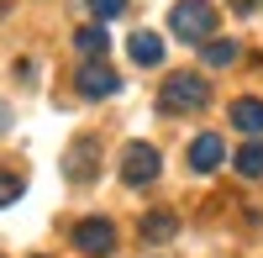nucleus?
Here are the masks:
<instances>
[{
  "instance_id": "4",
  "label": "nucleus",
  "mask_w": 263,
  "mask_h": 258,
  "mask_svg": "<svg viewBox=\"0 0 263 258\" xmlns=\"http://www.w3.org/2000/svg\"><path fill=\"white\" fill-rule=\"evenodd\" d=\"M74 248L90 253V258H111V253H116V227L105 222V216L79 222V227H74Z\"/></svg>"
},
{
  "instance_id": "2",
  "label": "nucleus",
  "mask_w": 263,
  "mask_h": 258,
  "mask_svg": "<svg viewBox=\"0 0 263 258\" xmlns=\"http://www.w3.org/2000/svg\"><path fill=\"white\" fill-rule=\"evenodd\" d=\"M211 100V84H205V74H168V84H163V95H158V105L163 111H200V105Z\"/></svg>"
},
{
  "instance_id": "6",
  "label": "nucleus",
  "mask_w": 263,
  "mask_h": 258,
  "mask_svg": "<svg viewBox=\"0 0 263 258\" xmlns=\"http://www.w3.org/2000/svg\"><path fill=\"white\" fill-rule=\"evenodd\" d=\"M221 158H227V142L216 137V132H200V137L190 142V169H195V174H211Z\"/></svg>"
},
{
  "instance_id": "14",
  "label": "nucleus",
  "mask_w": 263,
  "mask_h": 258,
  "mask_svg": "<svg viewBox=\"0 0 263 258\" xmlns=\"http://www.w3.org/2000/svg\"><path fill=\"white\" fill-rule=\"evenodd\" d=\"M90 11H95V21H116L126 11V0H90Z\"/></svg>"
},
{
  "instance_id": "9",
  "label": "nucleus",
  "mask_w": 263,
  "mask_h": 258,
  "mask_svg": "<svg viewBox=\"0 0 263 258\" xmlns=\"http://www.w3.org/2000/svg\"><path fill=\"white\" fill-rule=\"evenodd\" d=\"M174 232H179V216H168V211H153V216H142V237H147V243H168Z\"/></svg>"
},
{
  "instance_id": "13",
  "label": "nucleus",
  "mask_w": 263,
  "mask_h": 258,
  "mask_svg": "<svg viewBox=\"0 0 263 258\" xmlns=\"http://www.w3.org/2000/svg\"><path fill=\"white\" fill-rule=\"evenodd\" d=\"M90 163H95V142H79L74 153H69V179H90L95 174Z\"/></svg>"
},
{
  "instance_id": "11",
  "label": "nucleus",
  "mask_w": 263,
  "mask_h": 258,
  "mask_svg": "<svg viewBox=\"0 0 263 258\" xmlns=\"http://www.w3.org/2000/svg\"><path fill=\"white\" fill-rule=\"evenodd\" d=\"M237 53H242V48H237L232 37H227V42H211V37L200 42V58L211 63V69H227V63H237Z\"/></svg>"
},
{
  "instance_id": "1",
  "label": "nucleus",
  "mask_w": 263,
  "mask_h": 258,
  "mask_svg": "<svg viewBox=\"0 0 263 258\" xmlns=\"http://www.w3.org/2000/svg\"><path fill=\"white\" fill-rule=\"evenodd\" d=\"M168 32L179 42H195V48H200V42L216 32V6L211 0H179V6L168 11Z\"/></svg>"
},
{
  "instance_id": "17",
  "label": "nucleus",
  "mask_w": 263,
  "mask_h": 258,
  "mask_svg": "<svg viewBox=\"0 0 263 258\" xmlns=\"http://www.w3.org/2000/svg\"><path fill=\"white\" fill-rule=\"evenodd\" d=\"M6 121H11V111H6V105H0V132H6Z\"/></svg>"
},
{
  "instance_id": "8",
  "label": "nucleus",
  "mask_w": 263,
  "mask_h": 258,
  "mask_svg": "<svg viewBox=\"0 0 263 258\" xmlns=\"http://www.w3.org/2000/svg\"><path fill=\"white\" fill-rule=\"evenodd\" d=\"M232 126H242L248 137H263V100H253V95L232 100Z\"/></svg>"
},
{
  "instance_id": "7",
  "label": "nucleus",
  "mask_w": 263,
  "mask_h": 258,
  "mask_svg": "<svg viewBox=\"0 0 263 258\" xmlns=\"http://www.w3.org/2000/svg\"><path fill=\"white\" fill-rule=\"evenodd\" d=\"M126 53H132V63H142V69H158V63H163V37L158 32H132Z\"/></svg>"
},
{
  "instance_id": "15",
  "label": "nucleus",
  "mask_w": 263,
  "mask_h": 258,
  "mask_svg": "<svg viewBox=\"0 0 263 258\" xmlns=\"http://www.w3.org/2000/svg\"><path fill=\"white\" fill-rule=\"evenodd\" d=\"M21 190H27V185H21L16 174H0V206H11V200H21Z\"/></svg>"
},
{
  "instance_id": "12",
  "label": "nucleus",
  "mask_w": 263,
  "mask_h": 258,
  "mask_svg": "<svg viewBox=\"0 0 263 258\" xmlns=\"http://www.w3.org/2000/svg\"><path fill=\"white\" fill-rule=\"evenodd\" d=\"M237 174H242V179H263V142L258 137L237 153Z\"/></svg>"
},
{
  "instance_id": "16",
  "label": "nucleus",
  "mask_w": 263,
  "mask_h": 258,
  "mask_svg": "<svg viewBox=\"0 0 263 258\" xmlns=\"http://www.w3.org/2000/svg\"><path fill=\"white\" fill-rule=\"evenodd\" d=\"M258 6H263V0H232V11H242V16H253Z\"/></svg>"
},
{
  "instance_id": "10",
  "label": "nucleus",
  "mask_w": 263,
  "mask_h": 258,
  "mask_svg": "<svg viewBox=\"0 0 263 258\" xmlns=\"http://www.w3.org/2000/svg\"><path fill=\"white\" fill-rule=\"evenodd\" d=\"M74 48H79L84 58H105L111 37H105V27H79V32H74Z\"/></svg>"
},
{
  "instance_id": "3",
  "label": "nucleus",
  "mask_w": 263,
  "mask_h": 258,
  "mask_svg": "<svg viewBox=\"0 0 263 258\" xmlns=\"http://www.w3.org/2000/svg\"><path fill=\"white\" fill-rule=\"evenodd\" d=\"M158 169H163V158H158V148H153V142H126V148H121V179H126V185H153V179H158Z\"/></svg>"
},
{
  "instance_id": "5",
  "label": "nucleus",
  "mask_w": 263,
  "mask_h": 258,
  "mask_svg": "<svg viewBox=\"0 0 263 258\" xmlns=\"http://www.w3.org/2000/svg\"><path fill=\"white\" fill-rule=\"evenodd\" d=\"M74 84H79V95H84V100H105V95H116V90H121V79H116V69H105L100 58H90V63H84Z\"/></svg>"
}]
</instances>
